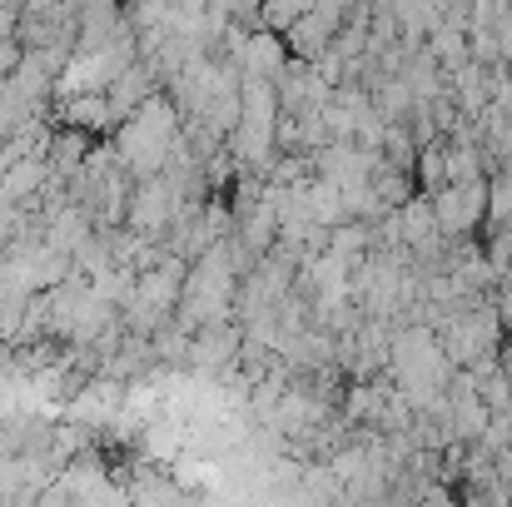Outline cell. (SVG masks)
Instances as JSON below:
<instances>
[{
    "label": "cell",
    "mask_w": 512,
    "mask_h": 507,
    "mask_svg": "<svg viewBox=\"0 0 512 507\" xmlns=\"http://www.w3.org/2000/svg\"><path fill=\"white\" fill-rule=\"evenodd\" d=\"M179 135H184V115H179L174 95L155 90L130 120L115 125V155L135 179H145V174H160L170 165V150Z\"/></svg>",
    "instance_id": "obj_2"
},
{
    "label": "cell",
    "mask_w": 512,
    "mask_h": 507,
    "mask_svg": "<svg viewBox=\"0 0 512 507\" xmlns=\"http://www.w3.org/2000/svg\"><path fill=\"white\" fill-rule=\"evenodd\" d=\"M309 5H319V0H264V5H259V20L274 25V30H289Z\"/></svg>",
    "instance_id": "obj_6"
},
{
    "label": "cell",
    "mask_w": 512,
    "mask_h": 507,
    "mask_svg": "<svg viewBox=\"0 0 512 507\" xmlns=\"http://www.w3.org/2000/svg\"><path fill=\"white\" fill-rule=\"evenodd\" d=\"M184 274H189V259L174 254V249L160 259V264L140 269L135 294H130V304H125V324H130L135 334H155V329H165L174 314H179Z\"/></svg>",
    "instance_id": "obj_3"
},
{
    "label": "cell",
    "mask_w": 512,
    "mask_h": 507,
    "mask_svg": "<svg viewBox=\"0 0 512 507\" xmlns=\"http://www.w3.org/2000/svg\"><path fill=\"white\" fill-rule=\"evenodd\" d=\"M25 60V40L20 35H10V40H0V75H15V65Z\"/></svg>",
    "instance_id": "obj_7"
},
{
    "label": "cell",
    "mask_w": 512,
    "mask_h": 507,
    "mask_svg": "<svg viewBox=\"0 0 512 507\" xmlns=\"http://www.w3.org/2000/svg\"><path fill=\"white\" fill-rule=\"evenodd\" d=\"M363 5H373V10H393L398 0H363Z\"/></svg>",
    "instance_id": "obj_9"
},
{
    "label": "cell",
    "mask_w": 512,
    "mask_h": 507,
    "mask_svg": "<svg viewBox=\"0 0 512 507\" xmlns=\"http://www.w3.org/2000/svg\"><path fill=\"white\" fill-rule=\"evenodd\" d=\"M20 35V5H0V40Z\"/></svg>",
    "instance_id": "obj_8"
},
{
    "label": "cell",
    "mask_w": 512,
    "mask_h": 507,
    "mask_svg": "<svg viewBox=\"0 0 512 507\" xmlns=\"http://www.w3.org/2000/svg\"><path fill=\"white\" fill-rule=\"evenodd\" d=\"M443 239H468L478 224H488V179H448L428 194Z\"/></svg>",
    "instance_id": "obj_4"
},
{
    "label": "cell",
    "mask_w": 512,
    "mask_h": 507,
    "mask_svg": "<svg viewBox=\"0 0 512 507\" xmlns=\"http://www.w3.org/2000/svg\"><path fill=\"white\" fill-rule=\"evenodd\" d=\"M239 259H234V239L224 234L214 249H204L199 259H189L184 274V294H179V324L184 329H204V324H229L234 319V299H239Z\"/></svg>",
    "instance_id": "obj_1"
},
{
    "label": "cell",
    "mask_w": 512,
    "mask_h": 507,
    "mask_svg": "<svg viewBox=\"0 0 512 507\" xmlns=\"http://www.w3.org/2000/svg\"><path fill=\"white\" fill-rule=\"evenodd\" d=\"M343 20H348V10L329 5V0H319V5H309V10L284 30V40H289V50H294V55L319 60V55H329V50H334V35H339Z\"/></svg>",
    "instance_id": "obj_5"
}]
</instances>
